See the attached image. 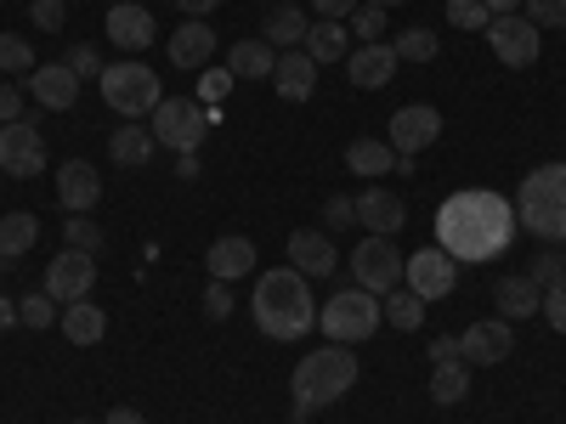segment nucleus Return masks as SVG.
I'll list each match as a JSON object with an SVG mask.
<instances>
[{
	"instance_id": "obj_1",
	"label": "nucleus",
	"mask_w": 566,
	"mask_h": 424,
	"mask_svg": "<svg viewBox=\"0 0 566 424\" xmlns=\"http://www.w3.org/2000/svg\"><path fill=\"white\" fill-rule=\"evenodd\" d=\"M515 204L493 187H464V193L442 199L437 210V250L453 261H499L515 239Z\"/></svg>"
},
{
	"instance_id": "obj_2",
	"label": "nucleus",
	"mask_w": 566,
	"mask_h": 424,
	"mask_svg": "<svg viewBox=\"0 0 566 424\" xmlns=\"http://www.w3.org/2000/svg\"><path fill=\"white\" fill-rule=\"evenodd\" d=\"M250 311H255V328H261L266 340H301V335H312V328H317V300H312L306 277L295 266L261 272Z\"/></svg>"
},
{
	"instance_id": "obj_3",
	"label": "nucleus",
	"mask_w": 566,
	"mask_h": 424,
	"mask_svg": "<svg viewBox=\"0 0 566 424\" xmlns=\"http://www.w3.org/2000/svg\"><path fill=\"white\" fill-rule=\"evenodd\" d=\"M352 385H357V357L352 351H340L335 340H328L323 351H306L295 362V380H290V391H295V424L306 413L328 407V402H340Z\"/></svg>"
},
{
	"instance_id": "obj_4",
	"label": "nucleus",
	"mask_w": 566,
	"mask_h": 424,
	"mask_svg": "<svg viewBox=\"0 0 566 424\" xmlns=\"http://www.w3.org/2000/svg\"><path fill=\"white\" fill-rule=\"evenodd\" d=\"M515 221L544 244H566V165H538L515 187Z\"/></svg>"
},
{
	"instance_id": "obj_5",
	"label": "nucleus",
	"mask_w": 566,
	"mask_h": 424,
	"mask_svg": "<svg viewBox=\"0 0 566 424\" xmlns=\"http://www.w3.org/2000/svg\"><path fill=\"white\" fill-rule=\"evenodd\" d=\"M380 322H386V306H380V295H368V289H340V295H328V306L317 311L323 340H335V346L374 340Z\"/></svg>"
},
{
	"instance_id": "obj_6",
	"label": "nucleus",
	"mask_w": 566,
	"mask_h": 424,
	"mask_svg": "<svg viewBox=\"0 0 566 424\" xmlns=\"http://www.w3.org/2000/svg\"><path fill=\"white\" fill-rule=\"evenodd\" d=\"M103 103L119 114V119H148L159 103H165V91H159V74L148 63H114L103 68Z\"/></svg>"
},
{
	"instance_id": "obj_7",
	"label": "nucleus",
	"mask_w": 566,
	"mask_h": 424,
	"mask_svg": "<svg viewBox=\"0 0 566 424\" xmlns=\"http://www.w3.org/2000/svg\"><path fill=\"white\" fill-rule=\"evenodd\" d=\"M148 125H154L159 148H170V153H199V141L210 136V108H199L193 97H165V103L148 114Z\"/></svg>"
},
{
	"instance_id": "obj_8",
	"label": "nucleus",
	"mask_w": 566,
	"mask_h": 424,
	"mask_svg": "<svg viewBox=\"0 0 566 424\" xmlns=\"http://www.w3.org/2000/svg\"><path fill=\"white\" fill-rule=\"evenodd\" d=\"M482 34H488L493 57H499L504 68H533V63H538V52H544V29H538L533 18H522V12L493 18Z\"/></svg>"
},
{
	"instance_id": "obj_9",
	"label": "nucleus",
	"mask_w": 566,
	"mask_h": 424,
	"mask_svg": "<svg viewBox=\"0 0 566 424\" xmlns=\"http://www.w3.org/2000/svg\"><path fill=\"white\" fill-rule=\"evenodd\" d=\"M402 266H408V255L391 244V239H363L357 244V255H352V272H357V289H368V295H391V289H402Z\"/></svg>"
},
{
	"instance_id": "obj_10",
	"label": "nucleus",
	"mask_w": 566,
	"mask_h": 424,
	"mask_svg": "<svg viewBox=\"0 0 566 424\" xmlns=\"http://www.w3.org/2000/svg\"><path fill=\"white\" fill-rule=\"evenodd\" d=\"M402 283H408L419 300H448V295H453V283H459V261H453L448 250H437V244H424V250L408 255Z\"/></svg>"
},
{
	"instance_id": "obj_11",
	"label": "nucleus",
	"mask_w": 566,
	"mask_h": 424,
	"mask_svg": "<svg viewBox=\"0 0 566 424\" xmlns=\"http://www.w3.org/2000/svg\"><path fill=\"white\" fill-rule=\"evenodd\" d=\"M45 170V141H40V125L34 119H12L0 125V176H40Z\"/></svg>"
},
{
	"instance_id": "obj_12",
	"label": "nucleus",
	"mask_w": 566,
	"mask_h": 424,
	"mask_svg": "<svg viewBox=\"0 0 566 424\" xmlns=\"http://www.w3.org/2000/svg\"><path fill=\"white\" fill-rule=\"evenodd\" d=\"M91 283H97V255L85 250H63L52 266H45V295L74 306V300H91Z\"/></svg>"
},
{
	"instance_id": "obj_13",
	"label": "nucleus",
	"mask_w": 566,
	"mask_h": 424,
	"mask_svg": "<svg viewBox=\"0 0 566 424\" xmlns=\"http://www.w3.org/2000/svg\"><path fill=\"white\" fill-rule=\"evenodd\" d=\"M437 136H442V114H437L431 103L397 108V114H391V130H386V141H391V148H397L402 159H419Z\"/></svg>"
},
{
	"instance_id": "obj_14",
	"label": "nucleus",
	"mask_w": 566,
	"mask_h": 424,
	"mask_svg": "<svg viewBox=\"0 0 566 424\" xmlns=\"http://www.w3.org/2000/svg\"><path fill=\"white\" fill-rule=\"evenodd\" d=\"M510 351H515V335H510V322H504V317L470 322V328H464V340H459V357H464L470 368H499Z\"/></svg>"
},
{
	"instance_id": "obj_15",
	"label": "nucleus",
	"mask_w": 566,
	"mask_h": 424,
	"mask_svg": "<svg viewBox=\"0 0 566 424\" xmlns=\"http://www.w3.org/2000/svg\"><path fill=\"white\" fill-rule=\"evenodd\" d=\"M57 204H63L69 215L97 210V204H103V170H97V165H85V159L57 165Z\"/></svg>"
},
{
	"instance_id": "obj_16",
	"label": "nucleus",
	"mask_w": 566,
	"mask_h": 424,
	"mask_svg": "<svg viewBox=\"0 0 566 424\" xmlns=\"http://www.w3.org/2000/svg\"><path fill=\"white\" fill-rule=\"evenodd\" d=\"M159 34L154 12L148 7H136V0H119V7H108V40L119 45V52H148Z\"/></svg>"
},
{
	"instance_id": "obj_17",
	"label": "nucleus",
	"mask_w": 566,
	"mask_h": 424,
	"mask_svg": "<svg viewBox=\"0 0 566 424\" xmlns=\"http://www.w3.org/2000/svg\"><path fill=\"white\" fill-rule=\"evenodd\" d=\"M408 221L402 199L391 193V187H368V193L357 199V226H368V239H397Z\"/></svg>"
},
{
	"instance_id": "obj_18",
	"label": "nucleus",
	"mask_w": 566,
	"mask_h": 424,
	"mask_svg": "<svg viewBox=\"0 0 566 424\" xmlns=\"http://www.w3.org/2000/svg\"><path fill=\"white\" fill-rule=\"evenodd\" d=\"M290 266L301 272V277H328L340 266V255H335V239L328 232H317V226H301V232H290Z\"/></svg>"
},
{
	"instance_id": "obj_19",
	"label": "nucleus",
	"mask_w": 566,
	"mask_h": 424,
	"mask_svg": "<svg viewBox=\"0 0 566 424\" xmlns=\"http://www.w3.org/2000/svg\"><path fill=\"white\" fill-rule=\"evenodd\" d=\"M346 74H352V85H363V91H380V85H391V80H397V52H391V40L357 45V52L346 57Z\"/></svg>"
},
{
	"instance_id": "obj_20",
	"label": "nucleus",
	"mask_w": 566,
	"mask_h": 424,
	"mask_svg": "<svg viewBox=\"0 0 566 424\" xmlns=\"http://www.w3.org/2000/svg\"><path fill=\"white\" fill-rule=\"evenodd\" d=\"M205 266H210V277H216V283H239V277H250V272H255V244H250V239H239V232H227V239H216V244H210Z\"/></svg>"
},
{
	"instance_id": "obj_21",
	"label": "nucleus",
	"mask_w": 566,
	"mask_h": 424,
	"mask_svg": "<svg viewBox=\"0 0 566 424\" xmlns=\"http://www.w3.org/2000/svg\"><path fill=\"white\" fill-rule=\"evenodd\" d=\"M216 57V29L205 18H187L176 34H170V63L176 68H205Z\"/></svg>"
},
{
	"instance_id": "obj_22",
	"label": "nucleus",
	"mask_w": 566,
	"mask_h": 424,
	"mask_svg": "<svg viewBox=\"0 0 566 424\" xmlns=\"http://www.w3.org/2000/svg\"><path fill=\"white\" fill-rule=\"evenodd\" d=\"M29 91L40 97V108H74V97H80V74H74L69 63H40V68L29 74Z\"/></svg>"
},
{
	"instance_id": "obj_23",
	"label": "nucleus",
	"mask_w": 566,
	"mask_h": 424,
	"mask_svg": "<svg viewBox=\"0 0 566 424\" xmlns=\"http://www.w3.org/2000/svg\"><path fill=\"white\" fill-rule=\"evenodd\" d=\"M272 85H277L283 103H306L312 91H317V63L306 52H283L277 68H272Z\"/></svg>"
},
{
	"instance_id": "obj_24",
	"label": "nucleus",
	"mask_w": 566,
	"mask_h": 424,
	"mask_svg": "<svg viewBox=\"0 0 566 424\" xmlns=\"http://www.w3.org/2000/svg\"><path fill=\"white\" fill-rule=\"evenodd\" d=\"M346 170L352 176H368V181H380L386 170H397V148L386 136H357L352 148H346Z\"/></svg>"
},
{
	"instance_id": "obj_25",
	"label": "nucleus",
	"mask_w": 566,
	"mask_h": 424,
	"mask_svg": "<svg viewBox=\"0 0 566 424\" xmlns=\"http://www.w3.org/2000/svg\"><path fill=\"white\" fill-rule=\"evenodd\" d=\"M306 29H312V23H306V12L283 0V7H272V12H266L261 40L272 45V52H295V45H306Z\"/></svg>"
},
{
	"instance_id": "obj_26",
	"label": "nucleus",
	"mask_w": 566,
	"mask_h": 424,
	"mask_svg": "<svg viewBox=\"0 0 566 424\" xmlns=\"http://www.w3.org/2000/svg\"><path fill=\"white\" fill-rule=\"evenodd\" d=\"M306 57H312L317 68H323V63H346V57H352V29L317 18V23L306 29Z\"/></svg>"
},
{
	"instance_id": "obj_27",
	"label": "nucleus",
	"mask_w": 566,
	"mask_h": 424,
	"mask_svg": "<svg viewBox=\"0 0 566 424\" xmlns=\"http://www.w3.org/2000/svg\"><path fill=\"white\" fill-rule=\"evenodd\" d=\"M154 153H159V141H154V130H148V125H119V130L108 136V159H114V165H125V170L148 165Z\"/></svg>"
},
{
	"instance_id": "obj_28",
	"label": "nucleus",
	"mask_w": 566,
	"mask_h": 424,
	"mask_svg": "<svg viewBox=\"0 0 566 424\" xmlns=\"http://www.w3.org/2000/svg\"><path fill=\"white\" fill-rule=\"evenodd\" d=\"M493 295H499V311H504V322H522V317H533V311L544 306V289H538V283H533L527 272H522V277H504Z\"/></svg>"
},
{
	"instance_id": "obj_29",
	"label": "nucleus",
	"mask_w": 566,
	"mask_h": 424,
	"mask_svg": "<svg viewBox=\"0 0 566 424\" xmlns=\"http://www.w3.org/2000/svg\"><path fill=\"white\" fill-rule=\"evenodd\" d=\"M103 335H108V311H103V306L74 300V306L63 311V340H69V346H97Z\"/></svg>"
},
{
	"instance_id": "obj_30",
	"label": "nucleus",
	"mask_w": 566,
	"mask_h": 424,
	"mask_svg": "<svg viewBox=\"0 0 566 424\" xmlns=\"http://www.w3.org/2000/svg\"><path fill=\"white\" fill-rule=\"evenodd\" d=\"M232 80H272V68H277V52L266 40H239L232 45Z\"/></svg>"
},
{
	"instance_id": "obj_31",
	"label": "nucleus",
	"mask_w": 566,
	"mask_h": 424,
	"mask_svg": "<svg viewBox=\"0 0 566 424\" xmlns=\"http://www.w3.org/2000/svg\"><path fill=\"white\" fill-rule=\"evenodd\" d=\"M34 239H40V221H34L29 210H12V215H0V255H7V261L29 255V250H34Z\"/></svg>"
},
{
	"instance_id": "obj_32",
	"label": "nucleus",
	"mask_w": 566,
	"mask_h": 424,
	"mask_svg": "<svg viewBox=\"0 0 566 424\" xmlns=\"http://www.w3.org/2000/svg\"><path fill=\"white\" fill-rule=\"evenodd\" d=\"M464 396H470V362H437L431 368V402L453 407Z\"/></svg>"
},
{
	"instance_id": "obj_33",
	"label": "nucleus",
	"mask_w": 566,
	"mask_h": 424,
	"mask_svg": "<svg viewBox=\"0 0 566 424\" xmlns=\"http://www.w3.org/2000/svg\"><path fill=\"white\" fill-rule=\"evenodd\" d=\"M391 52H397V63H431V57L442 52V40H437L431 29L413 23V29H402V34L391 40Z\"/></svg>"
},
{
	"instance_id": "obj_34",
	"label": "nucleus",
	"mask_w": 566,
	"mask_h": 424,
	"mask_svg": "<svg viewBox=\"0 0 566 424\" xmlns=\"http://www.w3.org/2000/svg\"><path fill=\"white\" fill-rule=\"evenodd\" d=\"M380 306H386V322H391V328H402V335H413V328H419V317H424V300L408 289V283H402V289H391Z\"/></svg>"
},
{
	"instance_id": "obj_35",
	"label": "nucleus",
	"mask_w": 566,
	"mask_h": 424,
	"mask_svg": "<svg viewBox=\"0 0 566 424\" xmlns=\"http://www.w3.org/2000/svg\"><path fill=\"white\" fill-rule=\"evenodd\" d=\"M34 45L23 34H0V74H34Z\"/></svg>"
},
{
	"instance_id": "obj_36",
	"label": "nucleus",
	"mask_w": 566,
	"mask_h": 424,
	"mask_svg": "<svg viewBox=\"0 0 566 424\" xmlns=\"http://www.w3.org/2000/svg\"><path fill=\"white\" fill-rule=\"evenodd\" d=\"M18 322H29V328H52V322H57V300L45 295V289H40V295H23V300H18Z\"/></svg>"
},
{
	"instance_id": "obj_37",
	"label": "nucleus",
	"mask_w": 566,
	"mask_h": 424,
	"mask_svg": "<svg viewBox=\"0 0 566 424\" xmlns=\"http://www.w3.org/2000/svg\"><path fill=\"white\" fill-rule=\"evenodd\" d=\"M448 23L470 34V29H488V23H493V12L482 7V0H448Z\"/></svg>"
},
{
	"instance_id": "obj_38",
	"label": "nucleus",
	"mask_w": 566,
	"mask_h": 424,
	"mask_svg": "<svg viewBox=\"0 0 566 424\" xmlns=\"http://www.w3.org/2000/svg\"><path fill=\"white\" fill-rule=\"evenodd\" d=\"M29 23L45 29V34H57L69 23V0H29Z\"/></svg>"
},
{
	"instance_id": "obj_39",
	"label": "nucleus",
	"mask_w": 566,
	"mask_h": 424,
	"mask_svg": "<svg viewBox=\"0 0 566 424\" xmlns=\"http://www.w3.org/2000/svg\"><path fill=\"white\" fill-rule=\"evenodd\" d=\"M69 250L97 255V250H103V226H97V221H85V215H69Z\"/></svg>"
},
{
	"instance_id": "obj_40",
	"label": "nucleus",
	"mask_w": 566,
	"mask_h": 424,
	"mask_svg": "<svg viewBox=\"0 0 566 424\" xmlns=\"http://www.w3.org/2000/svg\"><path fill=\"white\" fill-rule=\"evenodd\" d=\"M346 23H352V29L363 34V45H374V40L386 34V7H368V0H363V7H357V12L346 18Z\"/></svg>"
},
{
	"instance_id": "obj_41",
	"label": "nucleus",
	"mask_w": 566,
	"mask_h": 424,
	"mask_svg": "<svg viewBox=\"0 0 566 424\" xmlns=\"http://www.w3.org/2000/svg\"><path fill=\"white\" fill-rule=\"evenodd\" d=\"M527 277L538 283V289H560V283H566V261L549 250V255H538V261L527 266Z\"/></svg>"
},
{
	"instance_id": "obj_42",
	"label": "nucleus",
	"mask_w": 566,
	"mask_h": 424,
	"mask_svg": "<svg viewBox=\"0 0 566 424\" xmlns=\"http://www.w3.org/2000/svg\"><path fill=\"white\" fill-rule=\"evenodd\" d=\"M323 226H328V232H340V226H357V199H340V193H328V204H323Z\"/></svg>"
},
{
	"instance_id": "obj_43",
	"label": "nucleus",
	"mask_w": 566,
	"mask_h": 424,
	"mask_svg": "<svg viewBox=\"0 0 566 424\" xmlns=\"http://www.w3.org/2000/svg\"><path fill=\"white\" fill-rule=\"evenodd\" d=\"M527 18L538 29H566V0H527Z\"/></svg>"
},
{
	"instance_id": "obj_44",
	"label": "nucleus",
	"mask_w": 566,
	"mask_h": 424,
	"mask_svg": "<svg viewBox=\"0 0 566 424\" xmlns=\"http://www.w3.org/2000/svg\"><path fill=\"white\" fill-rule=\"evenodd\" d=\"M205 317L210 322H227L232 317V289H227V283H216V277H210V289H205Z\"/></svg>"
},
{
	"instance_id": "obj_45",
	"label": "nucleus",
	"mask_w": 566,
	"mask_h": 424,
	"mask_svg": "<svg viewBox=\"0 0 566 424\" xmlns=\"http://www.w3.org/2000/svg\"><path fill=\"white\" fill-rule=\"evenodd\" d=\"M69 68H74L80 80H103V57L91 52V45H69Z\"/></svg>"
},
{
	"instance_id": "obj_46",
	"label": "nucleus",
	"mask_w": 566,
	"mask_h": 424,
	"mask_svg": "<svg viewBox=\"0 0 566 424\" xmlns=\"http://www.w3.org/2000/svg\"><path fill=\"white\" fill-rule=\"evenodd\" d=\"M544 322L555 328V335H566V283H560V289H544Z\"/></svg>"
},
{
	"instance_id": "obj_47",
	"label": "nucleus",
	"mask_w": 566,
	"mask_h": 424,
	"mask_svg": "<svg viewBox=\"0 0 566 424\" xmlns=\"http://www.w3.org/2000/svg\"><path fill=\"white\" fill-rule=\"evenodd\" d=\"M199 91H205V103H221L227 91H232V68H205V80H199Z\"/></svg>"
},
{
	"instance_id": "obj_48",
	"label": "nucleus",
	"mask_w": 566,
	"mask_h": 424,
	"mask_svg": "<svg viewBox=\"0 0 566 424\" xmlns=\"http://www.w3.org/2000/svg\"><path fill=\"white\" fill-rule=\"evenodd\" d=\"M12 119H23V91L12 80H0V125H12Z\"/></svg>"
},
{
	"instance_id": "obj_49",
	"label": "nucleus",
	"mask_w": 566,
	"mask_h": 424,
	"mask_svg": "<svg viewBox=\"0 0 566 424\" xmlns=\"http://www.w3.org/2000/svg\"><path fill=\"white\" fill-rule=\"evenodd\" d=\"M357 7H363V0H312V12H317V18H328V23H346Z\"/></svg>"
},
{
	"instance_id": "obj_50",
	"label": "nucleus",
	"mask_w": 566,
	"mask_h": 424,
	"mask_svg": "<svg viewBox=\"0 0 566 424\" xmlns=\"http://www.w3.org/2000/svg\"><path fill=\"white\" fill-rule=\"evenodd\" d=\"M437 362H464V357H459V340H453V335L431 340V368H437Z\"/></svg>"
},
{
	"instance_id": "obj_51",
	"label": "nucleus",
	"mask_w": 566,
	"mask_h": 424,
	"mask_svg": "<svg viewBox=\"0 0 566 424\" xmlns=\"http://www.w3.org/2000/svg\"><path fill=\"white\" fill-rule=\"evenodd\" d=\"M176 7H181L187 18H205V12H216V7H221V0H176Z\"/></svg>"
},
{
	"instance_id": "obj_52",
	"label": "nucleus",
	"mask_w": 566,
	"mask_h": 424,
	"mask_svg": "<svg viewBox=\"0 0 566 424\" xmlns=\"http://www.w3.org/2000/svg\"><path fill=\"white\" fill-rule=\"evenodd\" d=\"M482 7H488L493 18H510V12H522V7H527V0H482Z\"/></svg>"
},
{
	"instance_id": "obj_53",
	"label": "nucleus",
	"mask_w": 566,
	"mask_h": 424,
	"mask_svg": "<svg viewBox=\"0 0 566 424\" xmlns=\"http://www.w3.org/2000/svg\"><path fill=\"white\" fill-rule=\"evenodd\" d=\"M176 176L193 181V176H199V153H181V159H176Z\"/></svg>"
},
{
	"instance_id": "obj_54",
	"label": "nucleus",
	"mask_w": 566,
	"mask_h": 424,
	"mask_svg": "<svg viewBox=\"0 0 566 424\" xmlns=\"http://www.w3.org/2000/svg\"><path fill=\"white\" fill-rule=\"evenodd\" d=\"M108 424H148V418H142L136 407H114V413H108Z\"/></svg>"
},
{
	"instance_id": "obj_55",
	"label": "nucleus",
	"mask_w": 566,
	"mask_h": 424,
	"mask_svg": "<svg viewBox=\"0 0 566 424\" xmlns=\"http://www.w3.org/2000/svg\"><path fill=\"white\" fill-rule=\"evenodd\" d=\"M12 322H18V306H12L7 295H0V335H7V328H12Z\"/></svg>"
},
{
	"instance_id": "obj_56",
	"label": "nucleus",
	"mask_w": 566,
	"mask_h": 424,
	"mask_svg": "<svg viewBox=\"0 0 566 424\" xmlns=\"http://www.w3.org/2000/svg\"><path fill=\"white\" fill-rule=\"evenodd\" d=\"M368 7H386L391 12V7H402V0H368Z\"/></svg>"
},
{
	"instance_id": "obj_57",
	"label": "nucleus",
	"mask_w": 566,
	"mask_h": 424,
	"mask_svg": "<svg viewBox=\"0 0 566 424\" xmlns=\"http://www.w3.org/2000/svg\"><path fill=\"white\" fill-rule=\"evenodd\" d=\"M0 272H12V261H7V255H0Z\"/></svg>"
},
{
	"instance_id": "obj_58",
	"label": "nucleus",
	"mask_w": 566,
	"mask_h": 424,
	"mask_svg": "<svg viewBox=\"0 0 566 424\" xmlns=\"http://www.w3.org/2000/svg\"><path fill=\"white\" fill-rule=\"evenodd\" d=\"M74 424H91V418H74Z\"/></svg>"
}]
</instances>
